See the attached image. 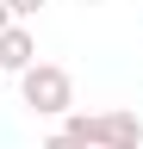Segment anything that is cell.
I'll list each match as a JSON object with an SVG mask.
<instances>
[{
	"instance_id": "7a4b0ae2",
	"label": "cell",
	"mask_w": 143,
	"mask_h": 149,
	"mask_svg": "<svg viewBox=\"0 0 143 149\" xmlns=\"http://www.w3.org/2000/svg\"><path fill=\"white\" fill-rule=\"evenodd\" d=\"M31 62H38V37L25 25H6L0 31V74H25Z\"/></svg>"
},
{
	"instance_id": "52a82bcc",
	"label": "cell",
	"mask_w": 143,
	"mask_h": 149,
	"mask_svg": "<svg viewBox=\"0 0 143 149\" xmlns=\"http://www.w3.org/2000/svg\"><path fill=\"white\" fill-rule=\"evenodd\" d=\"M6 25H13V13H6V0H0V31H6Z\"/></svg>"
},
{
	"instance_id": "ba28073f",
	"label": "cell",
	"mask_w": 143,
	"mask_h": 149,
	"mask_svg": "<svg viewBox=\"0 0 143 149\" xmlns=\"http://www.w3.org/2000/svg\"><path fill=\"white\" fill-rule=\"evenodd\" d=\"M81 6H100V0H81Z\"/></svg>"
},
{
	"instance_id": "277c9868",
	"label": "cell",
	"mask_w": 143,
	"mask_h": 149,
	"mask_svg": "<svg viewBox=\"0 0 143 149\" xmlns=\"http://www.w3.org/2000/svg\"><path fill=\"white\" fill-rule=\"evenodd\" d=\"M62 137L81 149H100V112H62Z\"/></svg>"
},
{
	"instance_id": "8992f818",
	"label": "cell",
	"mask_w": 143,
	"mask_h": 149,
	"mask_svg": "<svg viewBox=\"0 0 143 149\" xmlns=\"http://www.w3.org/2000/svg\"><path fill=\"white\" fill-rule=\"evenodd\" d=\"M44 149H81V143H68L62 130H56V137H44Z\"/></svg>"
},
{
	"instance_id": "6da1fadb",
	"label": "cell",
	"mask_w": 143,
	"mask_h": 149,
	"mask_svg": "<svg viewBox=\"0 0 143 149\" xmlns=\"http://www.w3.org/2000/svg\"><path fill=\"white\" fill-rule=\"evenodd\" d=\"M19 93H25V106L38 112V118L75 112V81H68V68H56V62H31L19 74Z\"/></svg>"
},
{
	"instance_id": "5b68a950",
	"label": "cell",
	"mask_w": 143,
	"mask_h": 149,
	"mask_svg": "<svg viewBox=\"0 0 143 149\" xmlns=\"http://www.w3.org/2000/svg\"><path fill=\"white\" fill-rule=\"evenodd\" d=\"M38 6H44V0H6V13H13V25H19V19H31Z\"/></svg>"
},
{
	"instance_id": "3957f363",
	"label": "cell",
	"mask_w": 143,
	"mask_h": 149,
	"mask_svg": "<svg viewBox=\"0 0 143 149\" xmlns=\"http://www.w3.org/2000/svg\"><path fill=\"white\" fill-rule=\"evenodd\" d=\"M137 143H143L137 112H100V149H137Z\"/></svg>"
}]
</instances>
